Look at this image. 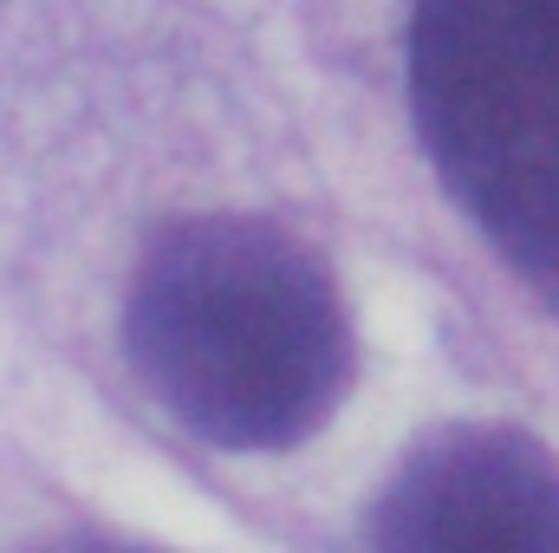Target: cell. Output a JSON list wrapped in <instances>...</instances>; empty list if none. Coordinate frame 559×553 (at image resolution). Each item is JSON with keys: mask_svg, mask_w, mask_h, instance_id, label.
<instances>
[{"mask_svg": "<svg viewBox=\"0 0 559 553\" xmlns=\"http://www.w3.org/2000/svg\"><path fill=\"white\" fill-rule=\"evenodd\" d=\"M124 339L150 398L222 449L312 436L352 378L325 261L261 215L169 222L138 268Z\"/></svg>", "mask_w": 559, "mask_h": 553, "instance_id": "obj_1", "label": "cell"}, {"mask_svg": "<svg viewBox=\"0 0 559 553\" xmlns=\"http://www.w3.org/2000/svg\"><path fill=\"white\" fill-rule=\"evenodd\" d=\"M411 105L455 202L559 306V0H417Z\"/></svg>", "mask_w": 559, "mask_h": 553, "instance_id": "obj_2", "label": "cell"}, {"mask_svg": "<svg viewBox=\"0 0 559 553\" xmlns=\"http://www.w3.org/2000/svg\"><path fill=\"white\" fill-rule=\"evenodd\" d=\"M371 553H559V462L508 423L436 430L384 489Z\"/></svg>", "mask_w": 559, "mask_h": 553, "instance_id": "obj_3", "label": "cell"}, {"mask_svg": "<svg viewBox=\"0 0 559 553\" xmlns=\"http://www.w3.org/2000/svg\"><path fill=\"white\" fill-rule=\"evenodd\" d=\"M46 553H156V548H131V541H105V534H72V541H52Z\"/></svg>", "mask_w": 559, "mask_h": 553, "instance_id": "obj_4", "label": "cell"}]
</instances>
